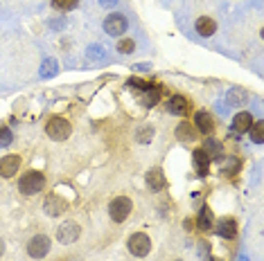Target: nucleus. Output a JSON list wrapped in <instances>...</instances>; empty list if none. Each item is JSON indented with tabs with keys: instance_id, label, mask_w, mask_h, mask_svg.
<instances>
[{
	"instance_id": "obj_2",
	"label": "nucleus",
	"mask_w": 264,
	"mask_h": 261,
	"mask_svg": "<svg viewBox=\"0 0 264 261\" xmlns=\"http://www.w3.org/2000/svg\"><path fill=\"white\" fill-rule=\"evenodd\" d=\"M70 130H73V126H70V122L64 120V117H50L48 124H46L48 138L55 140V142H64V140H68Z\"/></svg>"
},
{
	"instance_id": "obj_22",
	"label": "nucleus",
	"mask_w": 264,
	"mask_h": 261,
	"mask_svg": "<svg viewBox=\"0 0 264 261\" xmlns=\"http://www.w3.org/2000/svg\"><path fill=\"white\" fill-rule=\"evenodd\" d=\"M217 164L221 166V171H237V166H239V160L237 158H217Z\"/></svg>"
},
{
	"instance_id": "obj_18",
	"label": "nucleus",
	"mask_w": 264,
	"mask_h": 261,
	"mask_svg": "<svg viewBox=\"0 0 264 261\" xmlns=\"http://www.w3.org/2000/svg\"><path fill=\"white\" fill-rule=\"evenodd\" d=\"M176 138L181 140V142H192V140L196 138L194 126H192V124H187V122L178 124V128H176Z\"/></svg>"
},
{
	"instance_id": "obj_25",
	"label": "nucleus",
	"mask_w": 264,
	"mask_h": 261,
	"mask_svg": "<svg viewBox=\"0 0 264 261\" xmlns=\"http://www.w3.org/2000/svg\"><path fill=\"white\" fill-rule=\"evenodd\" d=\"M228 99H230L232 104H244L246 99H248V94L244 92V90H230V92H228Z\"/></svg>"
},
{
	"instance_id": "obj_8",
	"label": "nucleus",
	"mask_w": 264,
	"mask_h": 261,
	"mask_svg": "<svg viewBox=\"0 0 264 261\" xmlns=\"http://www.w3.org/2000/svg\"><path fill=\"white\" fill-rule=\"evenodd\" d=\"M21 166V156H5L0 158V176L3 178H12Z\"/></svg>"
},
{
	"instance_id": "obj_6",
	"label": "nucleus",
	"mask_w": 264,
	"mask_h": 261,
	"mask_svg": "<svg viewBox=\"0 0 264 261\" xmlns=\"http://www.w3.org/2000/svg\"><path fill=\"white\" fill-rule=\"evenodd\" d=\"M127 27H129V22L122 14H111L104 20V32L111 36H122L124 32H127Z\"/></svg>"
},
{
	"instance_id": "obj_26",
	"label": "nucleus",
	"mask_w": 264,
	"mask_h": 261,
	"mask_svg": "<svg viewBox=\"0 0 264 261\" xmlns=\"http://www.w3.org/2000/svg\"><path fill=\"white\" fill-rule=\"evenodd\" d=\"M52 4L57 9H61V12H70V9L77 7V0H52Z\"/></svg>"
},
{
	"instance_id": "obj_13",
	"label": "nucleus",
	"mask_w": 264,
	"mask_h": 261,
	"mask_svg": "<svg viewBox=\"0 0 264 261\" xmlns=\"http://www.w3.org/2000/svg\"><path fill=\"white\" fill-rule=\"evenodd\" d=\"M250 124H253V115H250L248 110H241L235 115V120H232V128L237 130V133H248Z\"/></svg>"
},
{
	"instance_id": "obj_12",
	"label": "nucleus",
	"mask_w": 264,
	"mask_h": 261,
	"mask_svg": "<svg viewBox=\"0 0 264 261\" xmlns=\"http://www.w3.org/2000/svg\"><path fill=\"white\" fill-rule=\"evenodd\" d=\"M194 122H196V128H199L201 133L210 135V133L214 130V122H212V115H210V112L199 110V112L194 115Z\"/></svg>"
},
{
	"instance_id": "obj_30",
	"label": "nucleus",
	"mask_w": 264,
	"mask_h": 261,
	"mask_svg": "<svg viewBox=\"0 0 264 261\" xmlns=\"http://www.w3.org/2000/svg\"><path fill=\"white\" fill-rule=\"evenodd\" d=\"M102 4H104V7H115V4H118V0H100Z\"/></svg>"
},
{
	"instance_id": "obj_28",
	"label": "nucleus",
	"mask_w": 264,
	"mask_h": 261,
	"mask_svg": "<svg viewBox=\"0 0 264 261\" xmlns=\"http://www.w3.org/2000/svg\"><path fill=\"white\" fill-rule=\"evenodd\" d=\"M151 135H154V128H151V126H145V128L138 130L136 138H138V142H149Z\"/></svg>"
},
{
	"instance_id": "obj_14",
	"label": "nucleus",
	"mask_w": 264,
	"mask_h": 261,
	"mask_svg": "<svg viewBox=\"0 0 264 261\" xmlns=\"http://www.w3.org/2000/svg\"><path fill=\"white\" fill-rule=\"evenodd\" d=\"M214 232H217L219 236H223V238H232L237 234V223L232 218H221L217 223V228H214Z\"/></svg>"
},
{
	"instance_id": "obj_9",
	"label": "nucleus",
	"mask_w": 264,
	"mask_h": 261,
	"mask_svg": "<svg viewBox=\"0 0 264 261\" xmlns=\"http://www.w3.org/2000/svg\"><path fill=\"white\" fill-rule=\"evenodd\" d=\"M66 210H68V202L59 196H50L46 202H43V212L50 214V216H59V214H64Z\"/></svg>"
},
{
	"instance_id": "obj_29",
	"label": "nucleus",
	"mask_w": 264,
	"mask_h": 261,
	"mask_svg": "<svg viewBox=\"0 0 264 261\" xmlns=\"http://www.w3.org/2000/svg\"><path fill=\"white\" fill-rule=\"evenodd\" d=\"M88 56L104 58V56H106V52H104V50H100V48H88Z\"/></svg>"
},
{
	"instance_id": "obj_19",
	"label": "nucleus",
	"mask_w": 264,
	"mask_h": 261,
	"mask_svg": "<svg viewBox=\"0 0 264 261\" xmlns=\"http://www.w3.org/2000/svg\"><path fill=\"white\" fill-rule=\"evenodd\" d=\"M196 220H199L196 225H199V228L203 230V232H205V230H212V220H214V218H212V210H210L208 205H203V207H201L199 218H196Z\"/></svg>"
},
{
	"instance_id": "obj_24",
	"label": "nucleus",
	"mask_w": 264,
	"mask_h": 261,
	"mask_svg": "<svg viewBox=\"0 0 264 261\" xmlns=\"http://www.w3.org/2000/svg\"><path fill=\"white\" fill-rule=\"evenodd\" d=\"M133 50H136V43H133V38H122V40H118V52L131 54Z\"/></svg>"
},
{
	"instance_id": "obj_16",
	"label": "nucleus",
	"mask_w": 264,
	"mask_h": 261,
	"mask_svg": "<svg viewBox=\"0 0 264 261\" xmlns=\"http://www.w3.org/2000/svg\"><path fill=\"white\" fill-rule=\"evenodd\" d=\"M158 99H160V88L158 86H147L145 90H142V94H140V102L145 104V106H156L158 104Z\"/></svg>"
},
{
	"instance_id": "obj_15",
	"label": "nucleus",
	"mask_w": 264,
	"mask_h": 261,
	"mask_svg": "<svg viewBox=\"0 0 264 261\" xmlns=\"http://www.w3.org/2000/svg\"><path fill=\"white\" fill-rule=\"evenodd\" d=\"M194 25H196V32H199L201 36H212L214 32H217V22H214V18H208V16H201Z\"/></svg>"
},
{
	"instance_id": "obj_17",
	"label": "nucleus",
	"mask_w": 264,
	"mask_h": 261,
	"mask_svg": "<svg viewBox=\"0 0 264 261\" xmlns=\"http://www.w3.org/2000/svg\"><path fill=\"white\" fill-rule=\"evenodd\" d=\"M192 160H194V166H196V171H199L201 176H205V174H208L210 158L205 156V151H203V148H196V151H194V156H192Z\"/></svg>"
},
{
	"instance_id": "obj_21",
	"label": "nucleus",
	"mask_w": 264,
	"mask_h": 261,
	"mask_svg": "<svg viewBox=\"0 0 264 261\" xmlns=\"http://www.w3.org/2000/svg\"><path fill=\"white\" fill-rule=\"evenodd\" d=\"M203 151H205V156L208 158H219L221 156V144L217 142V140H205V144H203Z\"/></svg>"
},
{
	"instance_id": "obj_7",
	"label": "nucleus",
	"mask_w": 264,
	"mask_h": 261,
	"mask_svg": "<svg viewBox=\"0 0 264 261\" xmlns=\"http://www.w3.org/2000/svg\"><path fill=\"white\" fill-rule=\"evenodd\" d=\"M79 234H82L79 225L73 223V220H68V223H64L59 228V232H57V238H59L61 243H75L79 238Z\"/></svg>"
},
{
	"instance_id": "obj_32",
	"label": "nucleus",
	"mask_w": 264,
	"mask_h": 261,
	"mask_svg": "<svg viewBox=\"0 0 264 261\" xmlns=\"http://www.w3.org/2000/svg\"><path fill=\"white\" fill-rule=\"evenodd\" d=\"M210 261H217V259H210Z\"/></svg>"
},
{
	"instance_id": "obj_11",
	"label": "nucleus",
	"mask_w": 264,
	"mask_h": 261,
	"mask_svg": "<svg viewBox=\"0 0 264 261\" xmlns=\"http://www.w3.org/2000/svg\"><path fill=\"white\" fill-rule=\"evenodd\" d=\"M147 184H149L151 192H163V189L167 187V180H165L160 169H151L149 174H147Z\"/></svg>"
},
{
	"instance_id": "obj_5",
	"label": "nucleus",
	"mask_w": 264,
	"mask_h": 261,
	"mask_svg": "<svg viewBox=\"0 0 264 261\" xmlns=\"http://www.w3.org/2000/svg\"><path fill=\"white\" fill-rule=\"evenodd\" d=\"M149 250H151V241L147 234H142V232L131 234V238H129V252L133 256H147Z\"/></svg>"
},
{
	"instance_id": "obj_1",
	"label": "nucleus",
	"mask_w": 264,
	"mask_h": 261,
	"mask_svg": "<svg viewBox=\"0 0 264 261\" xmlns=\"http://www.w3.org/2000/svg\"><path fill=\"white\" fill-rule=\"evenodd\" d=\"M43 187H46V176H43L41 171H28V174L19 180V189L23 196H34V194H39Z\"/></svg>"
},
{
	"instance_id": "obj_3",
	"label": "nucleus",
	"mask_w": 264,
	"mask_h": 261,
	"mask_svg": "<svg viewBox=\"0 0 264 261\" xmlns=\"http://www.w3.org/2000/svg\"><path fill=\"white\" fill-rule=\"evenodd\" d=\"M131 207H133L131 198L118 196V198H113V200H111L109 214H111V218H113L115 223H122V220H127V216L131 214Z\"/></svg>"
},
{
	"instance_id": "obj_31",
	"label": "nucleus",
	"mask_w": 264,
	"mask_h": 261,
	"mask_svg": "<svg viewBox=\"0 0 264 261\" xmlns=\"http://www.w3.org/2000/svg\"><path fill=\"white\" fill-rule=\"evenodd\" d=\"M3 252H5V243H3V238H0V256H3Z\"/></svg>"
},
{
	"instance_id": "obj_23",
	"label": "nucleus",
	"mask_w": 264,
	"mask_h": 261,
	"mask_svg": "<svg viewBox=\"0 0 264 261\" xmlns=\"http://www.w3.org/2000/svg\"><path fill=\"white\" fill-rule=\"evenodd\" d=\"M57 72V61L55 58H46L41 66V76H52Z\"/></svg>"
},
{
	"instance_id": "obj_4",
	"label": "nucleus",
	"mask_w": 264,
	"mask_h": 261,
	"mask_svg": "<svg viewBox=\"0 0 264 261\" xmlns=\"http://www.w3.org/2000/svg\"><path fill=\"white\" fill-rule=\"evenodd\" d=\"M48 252H50V236H46V234H37L28 241V254L34 259H41Z\"/></svg>"
},
{
	"instance_id": "obj_27",
	"label": "nucleus",
	"mask_w": 264,
	"mask_h": 261,
	"mask_svg": "<svg viewBox=\"0 0 264 261\" xmlns=\"http://www.w3.org/2000/svg\"><path fill=\"white\" fill-rule=\"evenodd\" d=\"M12 130L7 128V126H0V146H10L12 144Z\"/></svg>"
},
{
	"instance_id": "obj_20",
	"label": "nucleus",
	"mask_w": 264,
	"mask_h": 261,
	"mask_svg": "<svg viewBox=\"0 0 264 261\" xmlns=\"http://www.w3.org/2000/svg\"><path fill=\"white\" fill-rule=\"evenodd\" d=\"M248 133H250V140H253L255 144H262L264 142V122H253Z\"/></svg>"
},
{
	"instance_id": "obj_33",
	"label": "nucleus",
	"mask_w": 264,
	"mask_h": 261,
	"mask_svg": "<svg viewBox=\"0 0 264 261\" xmlns=\"http://www.w3.org/2000/svg\"><path fill=\"white\" fill-rule=\"evenodd\" d=\"M178 261H181V259H178Z\"/></svg>"
},
{
	"instance_id": "obj_10",
	"label": "nucleus",
	"mask_w": 264,
	"mask_h": 261,
	"mask_svg": "<svg viewBox=\"0 0 264 261\" xmlns=\"http://www.w3.org/2000/svg\"><path fill=\"white\" fill-rule=\"evenodd\" d=\"M167 110L172 112V115H187L190 104H187V99L183 97V94H174V97L167 102Z\"/></svg>"
}]
</instances>
